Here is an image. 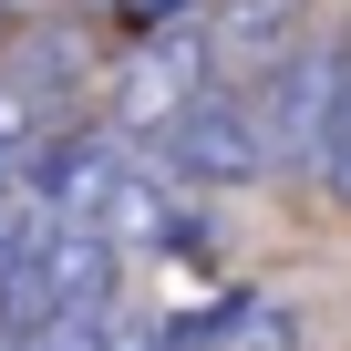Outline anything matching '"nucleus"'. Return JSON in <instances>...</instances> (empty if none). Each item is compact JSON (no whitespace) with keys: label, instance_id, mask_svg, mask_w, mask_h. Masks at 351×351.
<instances>
[{"label":"nucleus","instance_id":"nucleus-1","mask_svg":"<svg viewBox=\"0 0 351 351\" xmlns=\"http://www.w3.org/2000/svg\"><path fill=\"white\" fill-rule=\"evenodd\" d=\"M145 155H155V176H165V186H258V176H269V155H258L248 83H207V93L176 114Z\"/></svg>","mask_w":351,"mask_h":351},{"label":"nucleus","instance_id":"nucleus-2","mask_svg":"<svg viewBox=\"0 0 351 351\" xmlns=\"http://www.w3.org/2000/svg\"><path fill=\"white\" fill-rule=\"evenodd\" d=\"M330 73H341V32L289 42L279 62L248 73V114H258V155H269V165L310 176V155H320V114H330Z\"/></svg>","mask_w":351,"mask_h":351},{"label":"nucleus","instance_id":"nucleus-3","mask_svg":"<svg viewBox=\"0 0 351 351\" xmlns=\"http://www.w3.org/2000/svg\"><path fill=\"white\" fill-rule=\"evenodd\" d=\"M207 83H228L217 52H207V21H165V32L124 62V83H114V145H155Z\"/></svg>","mask_w":351,"mask_h":351},{"label":"nucleus","instance_id":"nucleus-4","mask_svg":"<svg viewBox=\"0 0 351 351\" xmlns=\"http://www.w3.org/2000/svg\"><path fill=\"white\" fill-rule=\"evenodd\" d=\"M83 238H104L114 258L124 248H207V207H186L145 155H114L104 186H93V207H83Z\"/></svg>","mask_w":351,"mask_h":351},{"label":"nucleus","instance_id":"nucleus-5","mask_svg":"<svg viewBox=\"0 0 351 351\" xmlns=\"http://www.w3.org/2000/svg\"><path fill=\"white\" fill-rule=\"evenodd\" d=\"M155 351H289V300H258V289H228L186 320H155Z\"/></svg>","mask_w":351,"mask_h":351},{"label":"nucleus","instance_id":"nucleus-6","mask_svg":"<svg viewBox=\"0 0 351 351\" xmlns=\"http://www.w3.org/2000/svg\"><path fill=\"white\" fill-rule=\"evenodd\" d=\"M310 186L351 217V32H341V73H330V114H320V155H310Z\"/></svg>","mask_w":351,"mask_h":351},{"label":"nucleus","instance_id":"nucleus-7","mask_svg":"<svg viewBox=\"0 0 351 351\" xmlns=\"http://www.w3.org/2000/svg\"><path fill=\"white\" fill-rule=\"evenodd\" d=\"M11 207H21V176H0V228H11Z\"/></svg>","mask_w":351,"mask_h":351}]
</instances>
